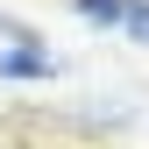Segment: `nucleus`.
I'll use <instances>...</instances> for the list:
<instances>
[{"mask_svg": "<svg viewBox=\"0 0 149 149\" xmlns=\"http://www.w3.org/2000/svg\"><path fill=\"white\" fill-rule=\"evenodd\" d=\"M50 71H57V57H50V50H36V43L0 50V78H50Z\"/></svg>", "mask_w": 149, "mask_h": 149, "instance_id": "obj_1", "label": "nucleus"}, {"mask_svg": "<svg viewBox=\"0 0 149 149\" xmlns=\"http://www.w3.org/2000/svg\"><path fill=\"white\" fill-rule=\"evenodd\" d=\"M128 7H135V0H78V14H85V22H107V29H114Z\"/></svg>", "mask_w": 149, "mask_h": 149, "instance_id": "obj_2", "label": "nucleus"}, {"mask_svg": "<svg viewBox=\"0 0 149 149\" xmlns=\"http://www.w3.org/2000/svg\"><path fill=\"white\" fill-rule=\"evenodd\" d=\"M121 22H128V36H135V43H149V0H135Z\"/></svg>", "mask_w": 149, "mask_h": 149, "instance_id": "obj_3", "label": "nucleus"}]
</instances>
